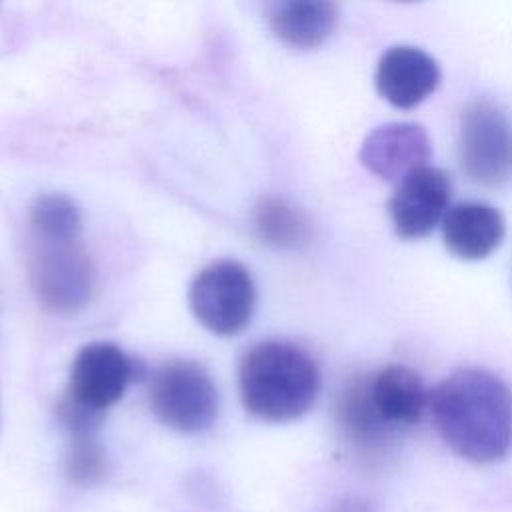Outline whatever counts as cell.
<instances>
[{"mask_svg": "<svg viewBox=\"0 0 512 512\" xmlns=\"http://www.w3.org/2000/svg\"><path fill=\"white\" fill-rule=\"evenodd\" d=\"M434 426L458 456L492 464L512 448V392L502 378L482 368H462L430 392Z\"/></svg>", "mask_w": 512, "mask_h": 512, "instance_id": "cell-1", "label": "cell"}, {"mask_svg": "<svg viewBox=\"0 0 512 512\" xmlns=\"http://www.w3.org/2000/svg\"><path fill=\"white\" fill-rule=\"evenodd\" d=\"M240 398L250 414L268 422L304 416L320 392V368L296 342L266 340L252 346L238 372Z\"/></svg>", "mask_w": 512, "mask_h": 512, "instance_id": "cell-2", "label": "cell"}, {"mask_svg": "<svg viewBox=\"0 0 512 512\" xmlns=\"http://www.w3.org/2000/svg\"><path fill=\"white\" fill-rule=\"evenodd\" d=\"M30 284L54 314L82 310L94 292V266L82 242V224L30 226Z\"/></svg>", "mask_w": 512, "mask_h": 512, "instance_id": "cell-3", "label": "cell"}, {"mask_svg": "<svg viewBox=\"0 0 512 512\" xmlns=\"http://www.w3.org/2000/svg\"><path fill=\"white\" fill-rule=\"evenodd\" d=\"M150 408L172 430L202 432L218 416V390L200 364L170 360L150 378Z\"/></svg>", "mask_w": 512, "mask_h": 512, "instance_id": "cell-4", "label": "cell"}, {"mask_svg": "<svg viewBox=\"0 0 512 512\" xmlns=\"http://www.w3.org/2000/svg\"><path fill=\"white\" fill-rule=\"evenodd\" d=\"M188 302L206 330L218 336H234L252 320L256 286L246 266L236 260H218L196 274Z\"/></svg>", "mask_w": 512, "mask_h": 512, "instance_id": "cell-5", "label": "cell"}, {"mask_svg": "<svg viewBox=\"0 0 512 512\" xmlns=\"http://www.w3.org/2000/svg\"><path fill=\"white\" fill-rule=\"evenodd\" d=\"M460 166L484 186L512 180V122L490 100H472L460 118Z\"/></svg>", "mask_w": 512, "mask_h": 512, "instance_id": "cell-6", "label": "cell"}, {"mask_svg": "<svg viewBox=\"0 0 512 512\" xmlns=\"http://www.w3.org/2000/svg\"><path fill=\"white\" fill-rule=\"evenodd\" d=\"M134 376V364L112 342H90L70 366L68 398L96 414L116 404Z\"/></svg>", "mask_w": 512, "mask_h": 512, "instance_id": "cell-7", "label": "cell"}, {"mask_svg": "<svg viewBox=\"0 0 512 512\" xmlns=\"http://www.w3.org/2000/svg\"><path fill=\"white\" fill-rule=\"evenodd\" d=\"M452 198L450 176L436 166H422L396 184L388 202L392 226L400 238H424L444 220Z\"/></svg>", "mask_w": 512, "mask_h": 512, "instance_id": "cell-8", "label": "cell"}, {"mask_svg": "<svg viewBox=\"0 0 512 512\" xmlns=\"http://www.w3.org/2000/svg\"><path fill=\"white\" fill-rule=\"evenodd\" d=\"M430 140L426 130L414 122H392L372 130L362 148L360 162L378 178L400 182L410 172L426 166Z\"/></svg>", "mask_w": 512, "mask_h": 512, "instance_id": "cell-9", "label": "cell"}, {"mask_svg": "<svg viewBox=\"0 0 512 512\" xmlns=\"http://www.w3.org/2000/svg\"><path fill=\"white\" fill-rule=\"evenodd\" d=\"M440 84L436 60L414 46L388 48L376 68L378 94L396 108L408 110L426 100Z\"/></svg>", "mask_w": 512, "mask_h": 512, "instance_id": "cell-10", "label": "cell"}, {"mask_svg": "<svg viewBox=\"0 0 512 512\" xmlns=\"http://www.w3.org/2000/svg\"><path fill=\"white\" fill-rule=\"evenodd\" d=\"M366 386L374 412L390 430L420 422L430 404L422 378L402 364H390L366 376Z\"/></svg>", "mask_w": 512, "mask_h": 512, "instance_id": "cell-11", "label": "cell"}, {"mask_svg": "<svg viewBox=\"0 0 512 512\" xmlns=\"http://www.w3.org/2000/svg\"><path fill=\"white\" fill-rule=\"evenodd\" d=\"M502 214L478 200L458 202L448 208L442 220L446 248L462 260H480L492 254L504 238Z\"/></svg>", "mask_w": 512, "mask_h": 512, "instance_id": "cell-12", "label": "cell"}, {"mask_svg": "<svg viewBox=\"0 0 512 512\" xmlns=\"http://www.w3.org/2000/svg\"><path fill=\"white\" fill-rule=\"evenodd\" d=\"M338 8L324 0H288L270 10L274 34L294 48H314L334 30Z\"/></svg>", "mask_w": 512, "mask_h": 512, "instance_id": "cell-13", "label": "cell"}, {"mask_svg": "<svg viewBox=\"0 0 512 512\" xmlns=\"http://www.w3.org/2000/svg\"><path fill=\"white\" fill-rule=\"evenodd\" d=\"M252 224L264 244L280 250H298L310 240L306 216L282 198H262L252 210Z\"/></svg>", "mask_w": 512, "mask_h": 512, "instance_id": "cell-14", "label": "cell"}, {"mask_svg": "<svg viewBox=\"0 0 512 512\" xmlns=\"http://www.w3.org/2000/svg\"><path fill=\"white\" fill-rule=\"evenodd\" d=\"M336 416L344 432L362 446H372L392 432L372 408L366 376H356L342 388L336 400Z\"/></svg>", "mask_w": 512, "mask_h": 512, "instance_id": "cell-15", "label": "cell"}, {"mask_svg": "<svg viewBox=\"0 0 512 512\" xmlns=\"http://www.w3.org/2000/svg\"><path fill=\"white\" fill-rule=\"evenodd\" d=\"M106 472V456L92 436H74L66 454V476L70 482L86 486L98 482Z\"/></svg>", "mask_w": 512, "mask_h": 512, "instance_id": "cell-16", "label": "cell"}, {"mask_svg": "<svg viewBox=\"0 0 512 512\" xmlns=\"http://www.w3.org/2000/svg\"><path fill=\"white\" fill-rule=\"evenodd\" d=\"M332 512H374L372 506L364 500H358V498H348V500H342Z\"/></svg>", "mask_w": 512, "mask_h": 512, "instance_id": "cell-17", "label": "cell"}]
</instances>
